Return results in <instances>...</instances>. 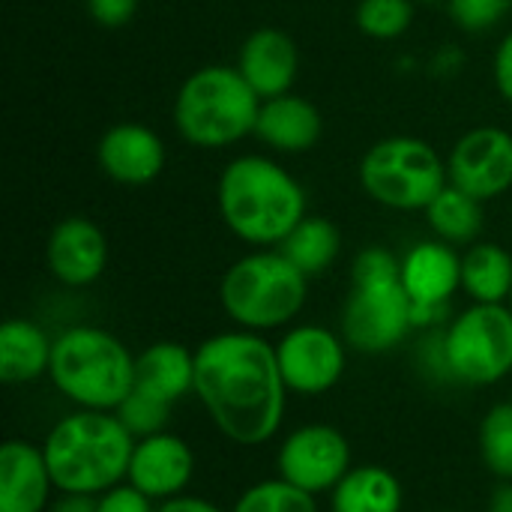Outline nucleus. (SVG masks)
<instances>
[{
  "mask_svg": "<svg viewBox=\"0 0 512 512\" xmlns=\"http://www.w3.org/2000/svg\"><path fill=\"white\" fill-rule=\"evenodd\" d=\"M213 426L240 447L276 438L285 420L288 387L279 372L276 345L261 333L231 330L195 348V387Z\"/></svg>",
  "mask_w": 512,
  "mask_h": 512,
  "instance_id": "f257e3e1",
  "label": "nucleus"
},
{
  "mask_svg": "<svg viewBox=\"0 0 512 512\" xmlns=\"http://www.w3.org/2000/svg\"><path fill=\"white\" fill-rule=\"evenodd\" d=\"M216 204L228 231L255 249H279L306 216L303 186L258 153L237 156L222 168Z\"/></svg>",
  "mask_w": 512,
  "mask_h": 512,
  "instance_id": "f03ea898",
  "label": "nucleus"
},
{
  "mask_svg": "<svg viewBox=\"0 0 512 512\" xmlns=\"http://www.w3.org/2000/svg\"><path fill=\"white\" fill-rule=\"evenodd\" d=\"M132 450L135 438L114 411L84 408L57 420L42 444L54 489L93 498L126 480Z\"/></svg>",
  "mask_w": 512,
  "mask_h": 512,
  "instance_id": "7ed1b4c3",
  "label": "nucleus"
},
{
  "mask_svg": "<svg viewBox=\"0 0 512 512\" xmlns=\"http://www.w3.org/2000/svg\"><path fill=\"white\" fill-rule=\"evenodd\" d=\"M414 327V303L402 288V258L381 246L363 249L351 264V291L342 309V339L360 354H387Z\"/></svg>",
  "mask_w": 512,
  "mask_h": 512,
  "instance_id": "20e7f679",
  "label": "nucleus"
},
{
  "mask_svg": "<svg viewBox=\"0 0 512 512\" xmlns=\"http://www.w3.org/2000/svg\"><path fill=\"white\" fill-rule=\"evenodd\" d=\"M48 378L84 411H117L135 390V357L114 333L78 324L54 339Z\"/></svg>",
  "mask_w": 512,
  "mask_h": 512,
  "instance_id": "39448f33",
  "label": "nucleus"
},
{
  "mask_svg": "<svg viewBox=\"0 0 512 512\" xmlns=\"http://www.w3.org/2000/svg\"><path fill=\"white\" fill-rule=\"evenodd\" d=\"M261 99L237 66H201L177 90L174 126L198 150H225L255 135Z\"/></svg>",
  "mask_w": 512,
  "mask_h": 512,
  "instance_id": "423d86ee",
  "label": "nucleus"
},
{
  "mask_svg": "<svg viewBox=\"0 0 512 512\" xmlns=\"http://www.w3.org/2000/svg\"><path fill=\"white\" fill-rule=\"evenodd\" d=\"M309 297V276L279 249H258L228 267L219 285L225 315L249 333L291 324Z\"/></svg>",
  "mask_w": 512,
  "mask_h": 512,
  "instance_id": "0eeeda50",
  "label": "nucleus"
},
{
  "mask_svg": "<svg viewBox=\"0 0 512 512\" xmlns=\"http://www.w3.org/2000/svg\"><path fill=\"white\" fill-rule=\"evenodd\" d=\"M363 192L390 210H426L450 183L447 159L414 135H390L375 141L360 159Z\"/></svg>",
  "mask_w": 512,
  "mask_h": 512,
  "instance_id": "6e6552de",
  "label": "nucleus"
},
{
  "mask_svg": "<svg viewBox=\"0 0 512 512\" xmlns=\"http://www.w3.org/2000/svg\"><path fill=\"white\" fill-rule=\"evenodd\" d=\"M447 372L471 387H492L512 372L510 303H474L441 336Z\"/></svg>",
  "mask_w": 512,
  "mask_h": 512,
  "instance_id": "1a4fd4ad",
  "label": "nucleus"
},
{
  "mask_svg": "<svg viewBox=\"0 0 512 512\" xmlns=\"http://www.w3.org/2000/svg\"><path fill=\"white\" fill-rule=\"evenodd\" d=\"M276 360L288 393L297 396L330 393L348 366L345 339L321 324L291 327L276 345Z\"/></svg>",
  "mask_w": 512,
  "mask_h": 512,
  "instance_id": "9d476101",
  "label": "nucleus"
},
{
  "mask_svg": "<svg viewBox=\"0 0 512 512\" xmlns=\"http://www.w3.org/2000/svg\"><path fill=\"white\" fill-rule=\"evenodd\" d=\"M351 471L348 438L327 423H309L294 429L276 453V474L303 492H333Z\"/></svg>",
  "mask_w": 512,
  "mask_h": 512,
  "instance_id": "9b49d317",
  "label": "nucleus"
},
{
  "mask_svg": "<svg viewBox=\"0 0 512 512\" xmlns=\"http://www.w3.org/2000/svg\"><path fill=\"white\" fill-rule=\"evenodd\" d=\"M447 177L456 189L477 201L501 198L512 189V135L501 126H477L465 132L450 156Z\"/></svg>",
  "mask_w": 512,
  "mask_h": 512,
  "instance_id": "f8f14e48",
  "label": "nucleus"
},
{
  "mask_svg": "<svg viewBox=\"0 0 512 512\" xmlns=\"http://www.w3.org/2000/svg\"><path fill=\"white\" fill-rule=\"evenodd\" d=\"M402 288L414 303V327H429L462 288V255L444 240L417 243L402 258Z\"/></svg>",
  "mask_w": 512,
  "mask_h": 512,
  "instance_id": "ddd939ff",
  "label": "nucleus"
},
{
  "mask_svg": "<svg viewBox=\"0 0 512 512\" xmlns=\"http://www.w3.org/2000/svg\"><path fill=\"white\" fill-rule=\"evenodd\" d=\"M45 264L51 276L66 288L93 285L108 264V240L102 228L87 216L60 219L45 243Z\"/></svg>",
  "mask_w": 512,
  "mask_h": 512,
  "instance_id": "4468645a",
  "label": "nucleus"
},
{
  "mask_svg": "<svg viewBox=\"0 0 512 512\" xmlns=\"http://www.w3.org/2000/svg\"><path fill=\"white\" fill-rule=\"evenodd\" d=\"M195 477V456L192 447L171 432H159L150 438L135 441L126 483L144 492L150 501H168L189 489Z\"/></svg>",
  "mask_w": 512,
  "mask_h": 512,
  "instance_id": "2eb2a0df",
  "label": "nucleus"
},
{
  "mask_svg": "<svg viewBox=\"0 0 512 512\" xmlns=\"http://www.w3.org/2000/svg\"><path fill=\"white\" fill-rule=\"evenodd\" d=\"M102 174L120 186L153 183L168 162L165 141L144 123H117L96 144Z\"/></svg>",
  "mask_w": 512,
  "mask_h": 512,
  "instance_id": "dca6fc26",
  "label": "nucleus"
},
{
  "mask_svg": "<svg viewBox=\"0 0 512 512\" xmlns=\"http://www.w3.org/2000/svg\"><path fill=\"white\" fill-rule=\"evenodd\" d=\"M237 69L264 102V99L291 93L297 72H300V54H297L294 39L285 30L258 27L243 39L240 54H237Z\"/></svg>",
  "mask_w": 512,
  "mask_h": 512,
  "instance_id": "f3484780",
  "label": "nucleus"
},
{
  "mask_svg": "<svg viewBox=\"0 0 512 512\" xmlns=\"http://www.w3.org/2000/svg\"><path fill=\"white\" fill-rule=\"evenodd\" d=\"M54 480L42 447L30 441H6L0 447V512H48Z\"/></svg>",
  "mask_w": 512,
  "mask_h": 512,
  "instance_id": "a211bd4d",
  "label": "nucleus"
},
{
  "mask_svg": "<svg viewBox=\"0 0 512 512\" xmlns=\"http://www.w3.org/2000/svg\"><path fill=\"white\" fill-rule=\"evenodd\" d=\"M321 132H324L321 111L309 99L297 93H285L261 102L255 138L264 141L270 150L291 153V156L306 153L321 141Z\"/></svg>",
  "mask_w": 512,
  "mask_h": 512,
  "instance_id": "6ab92c4d",
  "label": "nucleus"
},
{
  "mask_svg": "<svg viewBox=\"0 0 512 512\" xmlns=\"http://www.w3.org/2000/svg\"><path fill=\"white\" fill-rule=\"evenodd\" d=\"M135 387L174 405L195 387V351L180 342H153L135 357Z\"/></svg>",
  "mask_w": 512,
  "mask_h": 512,
  "instance_id": "aec40b11",
  "label": "nucleus"
},
{
  "mask_svg": "<svg viewBox=\"0 0 512 512\" xmlns=\"http://www.w3.org/2000/svg\"><path fill=\"white\" fill-rule=\"evenodd\" d=\"M54 339L48 333L27 321V318H9L0 327V378L6 384H33L51 369Z\"/></svg>",
  "mask_w": 512,
  "mask_h": 512,
  "instance_id": "412c9836",
  "label": "nucleus"
},
{
  "mask_svg": "<svg viewBox=\"0 0 512 512\" xmlns=\"http://www.w3.org/2000/svg\"><path fill=\"white\" fill-rule=\"evenodd\" d=\"M405 492L393 471L381 465L351 468L330 492L333 512H402Z\"/></svg>",
  "mask_w": 512,
  "mask_h": 512,
  "instance_id": "4be33fe9",
  "label": "nucleus"
},
{
  "mask_svg": "<svg viewBox=\"0 0 512 512\" xmlns=\"http://www.w3.org/2000/svg\"><path fill=\"white\" fill-rule=\"evenodd\" d=\"M462 291L474 303H510L512 255L498 246L477 240L462 255Z\"/></svg>",
  "mask_w": 512,
  "mask_h": 512,
  "instance_id": "5701e85b",
  "label": "nucleus"
},
{
  "mask_svg": "<svg viewBox=\"0 0 512 512\" xmlns=\"http://www.w3.org/2000/svg\"><path fill=\"white\" fill-rule=\"evenodd\" d=\"M432 234L450 246H471L477 243V237L483 234V201H477L474 195L456 189L453 183H447L441 189V195L423 210Z\"/></svg>",
  "mask_w": 512,
  "mask_h": 512,
  "instance_id": "b1692460",
  "label": "nucleus"
},
{
  "mask_svg": "<svg viewBox=\"0 0 512 512\" xmlns=\"http://www.w3.org/2000/svg\"><path fill=\"white\" fill-rule=\"evenodd\" d=\"M342 249V234L339 228L324 219V216H303V222L282 240L279 252L297 267L303 270L309 279L321 276L324 270H330V264L339 258Z\"/></svg>",
  "mask_w": 512,
  "mask_h": 512,
  "instance_id": "393cba45",
  "label": "nucleus"
},
{
  "mask_svg": "<svg viewBox=\"0 0 512 512\" xmlns=\"http://www.w3.org/2000/svg\"><path fill=\"white\" fill-rule=\"evenodd\" d=\"M231 512H318V501L312 492H303L300 486L273 477L249 486Z\"/></svg>",
  "mask_w": 512,
  "mask_h": 512,
  "instance_id": "a878e982",
  "label": "nucleus"
},
{
  "mask_svg": "<svg viewBox=\"0 0 512 512\" xmlns=\"http://www.w3.org/2000/svg\"><path fill=\"white\" fill-rule=\"evenodd\" d=\"M480 456L498 480H512V402H498L480 423Z\"/></svg>",
  "mask_w": 512,
  "mask_h": 512,
  "instance_id": "bb28decb",
  "label": "nucleus"
},
{
  "mask_svg": "<svg viewBox=\"0 0 512 512\" xmlns=\"http://www.w3.org/2000/svg\"><path fill=\"white\" fill-rule=\"evenodd\" d=\"M354 21L369 39H399L414 21V0H360Z\"/></svg>",
  "mask_w": 512,
  "mask_h": 512,
  "instance_id": "cd10ccee",
  "label": "nucleus"
},
{
  "mask_svg": "<svg viewBox=\"0 0 512 512\" xmlns=\"http://www.w3.org/2000/svg\"><path fill=\"white\" fill-rule=\"evenodd\" d=\"M120 417V423L132 432L135 441L141 438H150V435H159V432H168V420H171V402L165 399H156L144 390H132L126 396V402L114 411Z\"/></svg>",
  "mask_w": 512,
  "mask_h": 512,
  "instance_id": "c85d7f7f",
  "label": "nucleus"
},
{
  "mask_svg": "<svg viewBox=\"0 0 512 512\" xmlns=\"http://www.w3.org/2000/svg\"><path fill=\"white\" fill-rule=\"evenodd\" d=\"M512 0H447V15L465 33L492 30L510 9Z\"/></svg>",
  "mask_w": 512,
  "mask_h": 512,
  "instance_id": "c756f323",
  "label": "nucleus"
},
{
  "mask_svg": "<svg viewBox=\"0 0 512 512\" xmlns=\"http://www.w3.org/2000/svg\"><path fill=\"white\" fill-rule=\"evenodd\" d=\"M84 6H87V15L105 30L126 27L138 12V0H84Z\"/></svg>",
  "mask_w": 512,
  "mask_h": 512,
  "instance_id": "7c9ffc66",
  "label": "nucleus"
},
{
  "mask_svg": "<svg viewBox=\"0 0 512 512\" xmlns=\"http://www.w3.org/2000/svg\"><path fill=\"white\" fill-rule=\"evenodd\" d=\"M96 512H156L153 501L129 483H120L99 495Z\"/></svg>",
  "mask_w": 512,
  "mask_h": 512,
  "instance_id": "2f4dec72",
  "label": "nucleus"
},
{
  "mask_svg": "<svg viewBox=\"0 0 512 512\" xmlns=\"http://www.w3.org/2000/svg\"><path fill=\"white\" fill-rule=\"evenodd\" d=\"M492 75H495V87L498 93L512 105V30L501 39L495 60H492Z\"/></svg>",
  "mask_w": 512,
  "mask_h": 512,
  "instance_id": "473e14b6",
  "label": "nucleus"
},
{
  "mask_svg": "<svg viewBox=\"0 0 512 512\" xmlns=\"http://www.w3.org/2000/svg\"><path fill=\"white\" fill-rule=\"evenodd\" d=\"M156 512H225L222 507L204 501V498H195V495H177V498H168L162 501Z\"/></svg>",
  "mask_w": 512,
  "mask_h": 512,
  "instance_id": "72a5a7b5",
  "label": "nucleus"
},
{
  "mask_svg": "<svg viewBox=\"0 0 512 512\" xmlns=\"http://www.w3.org/2000/svg\"><path fill=\"white\" fill-rule=\"evenodd\" d=\"M96 504H99V498H93V495H66V492H60L51 501L48 512H96Z\"/></svg>",
  "mask_w": 512,
  "mask_h": 512,
  "instance_id": "f704fd0d",
  "label": "nucleus"
},
{
  "mask_svg": "<svg viewBox=\"0 0 512 512\" xmlns=\"http://www.w3.org/2000/svg\"><path fill=\"white\" fill-rule=\"evenodd\" d=\"M489 512H512V480H501L489 498Z\"/></svg>",
  "mask_w": 512,
  "mask_h": 512,
  "instance_id": "c9c22d12",
  "label": "nucleus"
},
{
  "mask_svg": "<svg viewBox=\"0 0 512 512\" xmlns=\"http://www.w3.org/2000/svg\"><path fill=\"white\" fill-rule=\"evenodd\" d=\"M414 3H447V0H414Z\"/></svg>",
  "mask_w": 512,
  "mask_h": 512,
  "instance_id": "e433bc0d",
  "label": "nucleus"
},
{
  "mask_svg": "<svg viewBox=\"0 0 512 512\" xmlns=\"http://www.w3.org/2000/svg\"><path fill=\"white\" fill-rule=\"evenodd\" d=\"M444 512H462V510H444Z\"/></svg>",
  "mask_w": 512,
  "mask_h": 512,
  "instance_id": "4c0bfd02",
  "label": "nucleus"
},
{
  "mask_svg": "<svg viewBox=\"0 0 512 512\" xmlns=\"http://www.w3.org/2000/svg\"><path fill=\"white\" fill-rule=\"evenodd\" d=\"M510 309H512V294H510Z\"/></svg>",
  "mask_w": 512,
  "mask_h": 512,
  "instance_id": "58836bf2",
  "label": "nucleus"
}]
</instances>
